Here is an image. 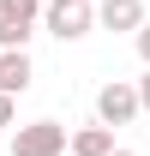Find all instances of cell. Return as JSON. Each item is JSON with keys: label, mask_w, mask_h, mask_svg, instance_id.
<instances>
[{"label": "cell", "mask_w": 150, "mask_h": 156, "mask_svg": "<svg viewBox=\"0 0 150 156\" xmlns=\"http://www.w3.org/2000/svg\"><path fill=\"white\" fill-rule=\"evenodd\" d=\"M108 156H132V150H108Z\"/></svg>", "instance_id": "obj_11"}, {"label": "cell", "mask_w": 150, "mask_h": 156, "mask_svg": "<svg viewBox=\"0 0 150 156\" xmlns=\"http://www.w3.org/2000/svg\"><path fill=\"white\" fill-rule=\"evenodd\" d=\"M138 120V96H132V84L126 78H108L102 90H96V126H132Z\"/></svg>", "instance_id": "obj_2"}, {"label": "cell", "mask_w": 150, "mask_h": 156, "mask_svg": "<svg viewBox=\"0 0 150 156\" xmlns=\"http://www.w3.org/2000/svg\"><path fill=\"white\" fill-rule=\"evenodd\" d=\"M132 96H138V114H150V66H144V78L132 84Z\"/></svg>", "instance_id": "obj_8"}, {"label": "cell", "mask_w": 150, "mask_h": 156, "mask_svg": "<svg viewBox=\"0 0 150 156\" xmlns=\"http://www.w3.org/2000/svg\"><path fill=\"white\" fill-rule=\"evenodd\" d=\"M132 36H138V54H144V66H150V18L138 24V30H132Z\"/></svg>", "instance_id": "obj_10"}, {"label": "cell", "mask_w": 150, "mask_h": 156, "mask_svg": "<svg viewBox=\"0 0 150 156\" xmlns=\"http://www.w3.org/2000/svg\"><path fill=\"white\" fill-rule=\"evenodd\" d=\"M90 18L102 24V30H138V24H144V0H96Z\"/></svg>", "instance_id": "obj_4"}, {"label": "cell", "mask_w": 150, "mask_h": 156, "mask_svg": "<svg viewBox=\"0 0 150 156\" xmlns=\"http://www.w3.org/2000/svg\"><path fill=\"white\" fill-rule=\"evenodd\" d=\"M18 120V96H0V126H12Z\"/></svg>", "instance_id": "obj_9"}, {"label": "cell", "mask_w": 150, "mask_h": 156, "mask_svg": "<svg viewBox=\"0 0 150 156\" xmlns=\"http://www.w3.org/2000/svg\"><path fill=\"white\" fill-rule=\"evenodd\" d=\"M84 6H96V0H84Z\"/></svg>", "instance_id": "obj_12"}, {"label": "cell", "mask_w": 150, "mask_h": 156, "mask_svg": "<svg viewBox=\"0 0 150 156\" xmlns=\"http://www.w3.org/2000/svg\"><path fill=\"white\" fill-rule=\"evenodd\" d=\"M30 90V54L12 48V54H0V96H24Z\"/></svg>", "instance_id": "obj_5"}, {"label": "cell", "mask_w": 150, "mask_h": 156, "mask_svg": "<svg viewBox=\"0 0 150 156\" xmlns=\"http://www.w3.org/2000/svg\"><path fill=\"white\" fill-rule=\"evenodd\" d=\"M12 156H66V126L60 120H30L12 132Z\"/></svg>", "instance_id": "obj_3"}, {"label": "cell", "mask_w": 150, "mask_h": 156, "mask_svg": "<svg viewBox=\"0 0 150 156\" xmlns=\"http://www.w3.org/2000/svg\"><path fill=\"white\" fill-rule=\"evenodd\" d=\"M0 24H12V30H36L42 24V0H0Z\"/></svg>", "instance_id": "obj_7"}, {"label": "cell", "mask_w": 150, "mask_h": 156, "mask_svg": "<svg viewBox=\"0 0 150 156\" xmlns=\"http://www.w3.org/2000/svg\"><path fill=\"white\" fill-rule=\"evenodd\" d=\"M108 150H114L108 126H78V132L66 138V156H108Z\"/></svg>", "instance_id": "obj_6"}, {"label": "cell", "mask_w": 150, "mask_h": 156, "mask_svg": "<svg viewBox=\"0 0 150 156\" xmlns=\"http://www.w3.org/2000/svg\"><path fill=\"white\" fill-rule=\"evenodd\" d=\"M90 6L84 0H42V30L60 42H78V36H90Z\"/></svg>", "instance_id": "obj_1"}]
</instances>
